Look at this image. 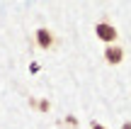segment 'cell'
<instances>
[{"mask_svg":"<svg viewBox=\"0 0 131 129\" xmlns=\"http://www.w3.org/2000/svg\"><path fill=\"white\" fill-rule=\"evenodd\" d=\"M122 129H131V122H124V124H122Z\"/></svg>","mask_w":131,"mask_h":129,"instance_id":"5b68a950","label":"cell"},{"mask_svg":"<svg viewBox=\"0 0 131 129\" xmlns=\"http://www.w3.org/2000/svg\"><path fill=\"white\" fill-rule=\"evenodd\" d=\"M104 61H107L109 66H119V63L124 61V49L119 46V44H107V49H104Z\"/></svg>","mask_w":131,"mask_h":129,"instance_id":"7a4b0ae2","label":"cell"},{"mask_svg":"<svg viewBox=\"0 0 131 129\" xmlns=\"http://www.w3.org/2000/svg\"><path fill=\"white\" fill-rule=\"evenodd\" d=\"M34 37H37V46H39V49H51V46H53V32H51V29L39 27Z\"/></svg>","mask_w":131,"mask_h":129,"instance_id":"3957f363","label":"cell"},{"mask_svg":"<svg viewBox=\"0 0 131 129\" xmlns=\"http://www.w3.org/2000/svg\"><path fill=\"white\" fill-rule=\"evenodd\" d=\"M90 129H107L104 124H100V122H92V124H90Z\"/></svg>","mask_w":131,"mask_h":129,"instance_id":"277c9868","label":"cell"},{"mask_svg":"<svg viewBox=\"0 0 131 129\" xmlns=\"http://www.w3.org/2000/svg\"><path fill=\"white\" fill-rule=\"evenodd\" d=\"M95 34H97V39L104 42V44H117V39H119L117 27L109 24V22H97L95 24Z\"/></svg>","mask_w":131,"mask_h":129,"instance_id":"6da1fadb","label":"cell"}]
</instances>
